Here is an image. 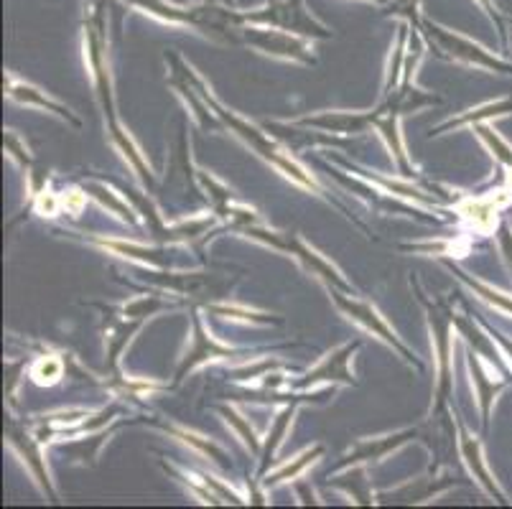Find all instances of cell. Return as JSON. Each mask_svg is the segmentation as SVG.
I'll return each mask as SVG.
<instances>
[{"mask_svg":"<svg viewBox=\"0 0 512 509\" xmlns=\"http://www.w3.org/2000/svg\"><path fill=\"white\" fill-rule=\"evenodd\" d=\"M181 69H184L186 79H189V82H192L194 87H197L199 97H202V100L207 102L209 107H212V110H214V115H217V118H220L222 123H225L227 128L232 130V133H237V135H240L242 140H245V143H250V146H253L255 151H258L260 156L265 158V161H271L273 166H276L278 171H281V174L286 176V179L296 181V184H299V186H304V189H316L314 179H311V176L306 174V171H304V168L299 166V163H296V161H291V156H286V153H283L281 148H278L276 143H273L271 138H265V133H260V130L255 128V125L245 123V120H242V118H237L235 112H232V110H227V107H222L220 102L214 100V97L209 95V90H207V87H204V82H202V79H197V77H194V72H192V69L186 67V64H184V59H181Z\"/></svg>","mask_w":512,"mask_h":509,"instance_id":"6da1fadb","label":"cell"},{"mask_svg":"<svg viewBox=\"0 0 512 509\" xmlns=\"http://www.w3.org/2000/svg\"><path fill=\"white\" fill-rule=\"evenodd\" d=\"M245 23H258V26H271L288 31V34L306 36V39H332V31L321 26L309 11L304 0H268V6L260 11L242 13Z\"/></svg>","mask_w":512,"mask_h":509,"instance_id":"7a4b0ae2","label":"cell"},{"mask_svg":"<svg viewBox=\"0 0 512 509\" xmlns=\"http://www.w3.org/2000/svg\"><path fill=\"white\" fill-rule=\"evenodd\" d=\"M240 232L245 237H253V240L263 242V245H271V247H276V250H283V252H291V255H296V258L304 263L306 270H311L314 275H319V278L327 280L329 286L342 288L344 293L352 291V286H349L347 280L342 278V273H339V270L334 268V265L329 263L324 255H319L314 247L306 245V242L301 240L299 235H281V232H268V230H263L260 224L240 227Z\"/></svg>","mask_w":512,"mask_h":509,"instance_id":"3957f363","label":"cell"},{"mask_svg":"<svg viewBox=\"0 0 512 509\" xmlns=\"http://www.w3.org/2000/svg\"><path fill=\"white\" fill-rule=\"evenodd\" d=\"M423 34L431 39V44L436 49H441V54L446 59H456V62H464V64H474V67H482V69H490V72H505L512 74V64L502 62L497 56H492L490 51L484 49V46L474 44V41L464 39V36L454 34L449 28L439 26V23H431V21H421Z\"/></svg>","mask_w":512,"mask_h":509,"instance_id":"277c9868","label":"cell"},{"mask_svg":"<svg viewBox=\"0 0 512 509\" xmlns=\"http://www.w3.org/2000/svg\"><path fill=\"white\" fill-rule=\"evenodd\" d=\"M240 44H248L253 49L263 51L268 56H278V59H291V62L301 64H316L311 46L296 34H288L281 28L258 26V23H245L240 26Z\"/></svg>","mask_w":512,"mask_h":509,"instance_id":"5b68a950","label":"cell"},{"mask_svg":"<svg viewBox=\"0 0 512 509\" xmlns=\"http://www.w3.org/2000/svg\"><path fill=\"white\" fill-rule=\"evenodd\" d=\"M428 324L434 331V347H436V362H439V385H436V413H444V408L451 400V354H454V344H451V329H454V316L444 308H431L428 311Z\"/></svg>","mask_w":512,"mask_h":509,"instance_id":"8992f818","label":"cell"},{"mask_svg":"<svg viewBox=\"0 0 512 509\" xmlns=\"http://www.w3.org/2000/svg\"><path fill=\"white\" fill-rule=\"evenodd\" d=\"M334 303H337V308L342 311L347 319L357 321V324L362 326V329L372 331V334L377 336V339H383L385 344H390V347L395 349V352L400 354V357H406L408 362H413L416 367H421V364L416 362V357H413L411 349L406 347V344L400 342L398 334H395L393 329H390L388 324H385V319L380 314H377V308L370 306V303L365 301H355V298H349L347 293H334Z\"/></svg>","mask_w":512,"mask_h":509,"instance_id":"52a82bcc","label":"cell"},{"mask_svg":"<svg viewBox=\"0 0 512 509\" xmlns=\"http://www.w3.org/2000/svg\"><path fill=\"white\" fill-rule=\"evenodd\" d=\"M357 349H360V342L344 344V347L337 349V352L327 354V357L316 364L314 370L306 372L304 380L296 382V387H311V385H319V382H342V385H355V375L349 372V359H352V354H355Z\"/></svg>","mask_w":512,"mask_h":509,"instance_id":"ba28073f","label":"cell"},{"mask_svg":"<svg viewBox=\"0 0 512 509\" xmlns=\"http://www.w3.org/2000/svg\"><path fill=\"white\" fill-rule=\"evenodd\" d=\"M194 344L192 349L186 352L184 362H181L179 372H176V382L184 380L186 372L194 370V367H199L202 362H209V359H220V357H235V349L230 347H222V344H217L212 339V336L204 331V324H202V316L194 311Z\"/></svg>","mask_w":512,"mask_h":509,"instance_id":"9c48e42d","label":"cell"},{"mask_svg":"<svg viewBox=\"0 0 512 509\" xmlns=\"http://www.w3.org/2000/svg\"><path fill=\"white\" fill-rule=\"evenodd\" d=\"M8 441H11V446L23 456V461L29 464L31 474L36 476V482L41 484L44 494H49V499L54 502V499H57V492H54V487H51L49 471H46L44 454H41L39 441H36L31 433H26L23 428H18V426H8Z\"/></svg>","mask_w":512,"mask_h":509,"instance_id":"30bf717a","label":"cell"},{"mask_svg":"<svg viewBox=\"0 0 512 509\" xmlns=\"http://www.w3.org/2000/svg\"><path fill=\"white\" fill-rule=\"evenodd\" d=\"M299 125L304 128H321L327 133H365L367 128H375V110L372 112H321L314 118H301Z\"/></svg>","mask_w":512,"mask_h":509,"instance_id":"8fae6325","label":"cell"},{"mask_svg":"<svg viewBox=\"0 0 512 509\" xmlns=\"http://www.w3.org/2000/svg\"><path fill=\"white\" fill-rule=\"evenodd\" d=\"M416 438V431H403V433H395V436H383V438H367V441H357L355 448L334 466V471L344 469V466H355L362 464V461H380L395 451L398 446H403L406 441Z\"/></svg>","mask_w":512,"mask_h":509,"instance_id":"7c38bea8","label":"cell"},{"mask_svg":"<svg viewBox=\"0 0 512 509\" xmlns=\"http://www.w3.org/2000/svg\"><path fill=\"white\" fill-rule=\"evenodd\" d=\"M6 95L11 97V100L21 102V105H31V107H39V110H46V112H54V115H59L62 120H67V123H72L74 128H79V120L74 118L72 110L69 107H64L62 102L51 100V97H46L44 92L36 90L34 84H23V82H16L13 77H8L6 82Z\"/></svg>","mask_w":512,"mask_h":509,"instance_id":"4fadbf2b","label":"cell"},{"mask_svg":"<svg viewBox=\"0 0 512 509\" xmlns=\"http://www.w3.org/2000/svg\"><path fill=\"white\" fill-rule=\"evenodd\" d=\"M398 120H400L398 112L390 110L385 102L380 107H375V128L383 133L385 143H388V148L393 151V156H395V161H398L403 176H411V166H408L406 148H403V140H400V133H398Z\"/></svg>","mask_w":512,"mask_h":509,"instance_id":"5bb4252c","label":"cell"},{"mask_svg":"<svg viewBox=\"0 0 512 509\" xmlns=\"http://www.w3.org/2000/svg\"><path fill=\"white\" fill-rule=\"evenodd\" d=\"M107 128H110V140H113L115 148H118V151L123 153L125 161H128L130 166H133V171H136V174L141 176L143 186L153 189V171H151V166H148V163H146V158H143L141 148H138L136 143H133V138H130V135L125 133L123 128H120V123H110V125H107Z\"/></svg>","mask_w":512,"mask_h":509,"instance_id":"9a60e30c","label":"cell"},{"mask_svg":"<svg viewBox=\"0 0 512 509\" xmlns=\"http://www.w3.org/2000/svg\"><path fill=\"white\" fill-rule=\"evenodd\" d=\"M459 448H462V456H464V461H467L469 469H472V474L477 476V482L482 484V487L487 489V492H490L497 502H502L500 489H497L495 479H492L490 469H487V464H484V459H482V448H479V443L474 441V438L469 436L464 428H462V436H459Z\"/></svg>","mask_w":512,"mask_h":509,"instance_id":"2e32d148","label":"cell"},{"mask_svg":"<svg viewBox=\"0 0 512 509\" xmlns=\"http://www.w3.org/2000/svg\"><path fill=\"white\" fill-rule=\"evenodd\" d=\"M100 245L107 247V250L118 252V255H123V258L141 260V263L158 265V268H171V265H174L171 252L164 250V247H141V245H128V242H113V240H100Z\"/></svg>","mask_w":512,"mask_h":509,"instance_id":"e0dca14e","label":"cell"},{"mask_svg":"<svg viewBox=\"0 0 512 509\" xmlns=\"http://www.w3.org/2000/svg\"><path fill=\"white\" fill-rule=\"evenodd\" d=\"M291 420H293V405L291 408H283L281 413H278L271 433H268V438H265L263 451H260V476H265L268 474V469H271L273 459H276L278 446L283 443V438H286V433H288V426H291Z\"/></svg>","mask_w":512,"mask_h":509,"instance_id":"ac0fdd59","label":"cell"},{"mask_svg":"<svg viewBox=\"0 0 512 509\" xmlns=\"http://www.w3.org/2000/svg\"><path fill=\"white\" fill-rule=\"evenodd\" d=\"M505 112H512V100H505V102H495V105H484V107H477V110H469L464 112V115H459V118H451L446 120V123H441L439 128L431 130V135H439L444 133V130L449 128H459V125H469V123H482V120L487 118H497V115H505Z\"/></svg>","mask_w":512,"mask_h":509,"instance_id":"d6986e66","label":"cell"},{"mask_svg":"<svg viewBox=\"0 0 512 509\" xmlns=\"http://www.w3.org/2000/svg\"><path fill=\"white\" fill-rule=\"evenodd\" d=\"M477 354H469V372H472V382L474 387H477V395H479V405H482V418H484V426L490 423V405L492 400H495V395L500 392L502 382H490L487 380V375L482 372V367H479Z\"/></svg>","mask_w":512,"mask_h":509,"instance_id":"ffe728a7","label":"cell"},{"mask_svg":"<svg viewBox=\"0 0 512 509\" xmlns=\"http://www.w3.org/2000/svg\"><path fill=\"white\" fill-rule=\"evenodd\" d=\"M166 431H171L174 433L176 438H181V441L186 443V446H192L194 451H199V454H204V456H209V459L212 461H217V464L220 466H230V456L225 454V451H222L220 446H217V443H212L209 441V438H204V436H199V433H192V431H184V428H174V426H164Z\"/></svg>","mask_w":512,"mask_h":509,"instance_id":"44dd1931","label":"cell"},{"mask_svg":"<svg viewBox=\"0 0 512 509\" xmlns=\"http://www.w3.org/2000/svg\"><path fill=\"white\" fill-rule=\"evenodd\" d=\"M324 454V446H314L309 448V451H304L301 456H296V459L291 461V464L281 466V469L276 471V474H268V479H265V487H278V484L288 482V479H296V476L301 474V471L306 469L309 464H314L319 456Z\"/></svg>","mask_w":512,"mask_h":509,"instance_id":"7402d4cb","label":"cell"},{"mask_svg":"<svg viewBox=\"0 0 512 509\" xmlns=\"http://www.w3.org/2000/svg\"><path fill=\"white\" fill-rule=\"evenodd\" d=\"M85 191L90 196H95V199L102 204V207L110 209V212H113V214H118V217L125 219V222H128V224H136L138 222L136 214H133V209H130L128 204L120 202V196L113 194V191L107 189V186H102V184H85Z\"/></svg>","mask_w":512,"mask_h":509,"instance_id":"603a6c76","label":"cell"},{"mask_svg":"<svg viewBox=\"0 0 512 509\" xmlns=\"http://www.w3.org/2000/svg\"><path fill=\"white\" fill-rule=\"evenodd\" d=\"M217 410H220L222 418L227 420V426L235 428V433L242 438V443H245V446L250 448V454L260 456V451H263V443H260V438L255 436V431H253V428H250L248 420L242 418V415L237 413V410L227 408V405H220V408H217Z\"/></svg>","mask_w":512,"mask_h":509,"instance_id":"cb8c5ba5","label":"cell"},{"mask_svg":"<svg viewBox=\"0 0 512 509\" xmlns=\"http://www.w3.org/2000/svg\"><path fill=\"white\" fill-rule=\"evenodd\" d=\"M451 270H454V273L459 275V278H462L464 283H467V286L472 288L474 293H477V296H482L484 301L492 303V306H497V308H500V311H507V314H512V298H507L505 293L495 291V288L484 286V283H479V280H474L472 275H467V273H464V270L454 268V265H451Z\"/></svg>","mask_w":512,"mask_h":509,"instance_id":"d4e9b609","label":"cell"},{"mask_svg":"<svg viewBox=\"0 0 512 509\" xmlns=\"http://www.w3.org/2000/svg\"><path fill=\"white\" fill-rule=\"evenodd\" d=\"M207 311L232 321H245V324H281V319H273L268 314H258V311H248V308L240 306H207Z\"/></svg>","mask_w":512,"mask_h":509,"instance_id":"484cf974","label":"cell"},{"mask_svg":"<svg viewBox=\"0 0 512 509\" xmlns=\"http://www.w3.org/2000/svg\"><path fill=\"white\" fill-rule=\"evenodd\" d=\"M146 280H153V283H158V286L169 288V291H179V293H192L197 291L199 283H202V278H199L197 273H161V275H151Z\"/></svg>","mask_w":512,"mask_h":509,"instance_id":"4316f807","label":"cell"},{"mask_svg":"<svg viewBox=\"0 0 512 509\" xmlns=\"http://www.w3.org/2000/svg\"><path fill=\"white\" fill-rule=\"evenodd\" d=\"M334 487H339V489H344L347 494H352V497H355L360 504H372V494H370V487H367L365 469L349 471L347 479H337V482H334Z\"/></svg>","mask_w":512,"mask_h":509,"instance_id":"83f0119b","label":"cell"},{"mask_svg":"<svg viewBox=\"0 0 512 509\" xmlns=\"http://www.w3.org/2000/svg\"><path fill=\"white\" fill-rule=\"evenodd\" d=\"M406 46H408V23H400V34H398V44H395L393 59H390V72H388V82H385V92H390L398 84L400 72H403V62H406Z\"/></svg>","mask_w":512,"mask_h":509,"instance_id":"f1b7e54d","label":"cell"},{"mask_svg":"<svg viewBox=\"0 0 512 509\" xmlns=\"http://www.w3.org/2000/svg\"><path fill=\"white\" fill-rule=\"evenodd\" d=\"M456 326H459V334H462L464 339H467V342L472 344V347L477 349L479 354H487V359H490V362H495V367H502L500 357H497L495 349L490 347V339H487V336H484L482 331L474 329V326L469 324V321H456Z\"/></svg>","mask_w":512,"mask_h":509,"instance_id":"f546056e","label":"cell"},{"mask_svg":"<svg viewBox=\"0 0 512 509\" xmlns=\"http://www.w3.org/2000/svg\"><path fill=\"white\" fill-rule=\"evenodd\" d=\"M474 130H477L479 138H482L484 143L490 146V151L495 153L497 161L505 163V166H512V148L507 146V143L500 138V135H497V130H492L490 125H484V123L474 125Z\"/></svg>","mask_w":512,"mask_h":509,"instance_id":"4dcf8cb0","label":"cell"},{"mask_svg":"<svg viewBox=\"0 0 512 509\" xmlns=\"http://www.w3.org/2000/svg\"><path fill=\"white\" fill-rule=\"evenodd\" d=\"M64 370V362L59 357H41L34 367V380L39 385H46V382H57L62 377Z\"/></svg>","mask_w":512,"mask_h":509,"instance_id":"1f68e13d","label":"cell"},{"mask_svg":"<svg viewBox=\"0 0 512 509\" xmlns=\"http://www.w3.org/2000/svg\"><path fill=\"white\" fill-rule=\"evenodd\" d=\"M161 308H164V301H158V298H138V301H133L130 306L123 308V316L125 319L143 321L148 319V316L156 314V311H161Z\"/></svg>","mask_w":512,"mask_h":509,"instance_id":"d6a6232c","label":"cell"},{"mask_svg":"<svg viewBox=\"0 0 512 509\" xmlns=\"http://www.w3.org/2000/svg\"><path fill=\"white\" fill-rule=\"evenodd\" d=\"M421 0H390L388 3V13L390 16H403L408 23L413 26H421Z\"/></svg>","mask_w":512,"mask_h":509,"instance_id":"836d02e7","label":"cell"},{"mask_svg":"<svg viewBox=\"0 0 512 509\" xmlns=\"http://www.w3.org/2000/svg\"><path fill=\"white\" fill-rule=\"evenodd\" d=\"M3 146H6V151L11 153L13 158H16L18 163H21V166H31V156H29V148H23V143H21V138H18L16 133H11V130H8L6 135H3Z\"/></svg>","mask_w":512,"mask_h":509,"instance_id":"e575fe53","label":"cell"},{"mask_svg":"<svg viewBox=\"0 0 512 509\" xmlns=\"http://www.w3.org/2000/svg\"><path fill=\"white\" fill-rule=\"evenodd\" d=\"M273 367H278V364L271 362V359H265V362L255 364V367H245V370H237L235 377H237V380H250V377L263 375L265 370H273Z\"/></svg>","mask_w":512,"mask_h":509,"instance_id":"d590c367","label":"cell"},{"mask_svg":"<svg viewBox=\"0 0 512 509\" xmlns=\"http://www.w3.org/2000/svg\"><path fill=\"white\" fill-rule=\"evenodd\" d=\"M500 245H502V252H505L507 263H510L512 268V235L507 227H500Z\"/></svg>","mask_w":512,"mask_h":509,"instance_id":"8d00e7d4","label":"cell"},{"mask_svg":"<svg viewBox=\"0 0 512 509\" xmlns=\"http://www.w3.org/2000/svg\"><path fill=\"white\" fill-rule=\"evenodd\" d=\"M477 3H479V6H482V8H484V11L490 13V18H495V21H497V23H500V18H497V8H495V6H492V0H477Z\"/></svg>","mask_w":512,"mask_h":509,"instance_id":"74e56055","label":"cell"},{"mask_svg":"<svg viewBox=\"0 0 512 509\" xmlns=\"http://www.w3.org/2000/svg\"><path fill=\"white\" fill-rule=\"evenodd\" d=\"M299 494H301V497H304V499H301V502H304V504H316L314 494H309V492H306V487H304V484H301V487H299Z\"/></svg>","mask_w":512,"mask_h":509,"instance_id":"f35d334b","label":"cell"},{"mask_svg":"<svg viewBox=\"0 0 512 509\" xmlns=\"http://www.w3.org/2000/svg\"><path fill=\"white\" fill-rule=\"evenodd\" d=\"M204 3H212V6H230V8H235V0H204Z\"/></svg>","mask_w":512,"mask_h":509,"instance_id":"ab89813d","label":"cell"},{"mask_svg":"<svg viewBox=\"0 0 512 509\" xmlns=\"http://www.w3.org/2000/svg\"><path fill=\"white\" fill-rule=\"evenodd\" d=\"M500 342H502V347H505V349H507V352H510V357H512V344H510V342H507V339H500Z\"/></svg>","mask_w":512,"mask_h":509,"instance_id":"60d3db41","label":"cell"},{"mask_svg":"<svg viewBox=\"0 0 512 509\" xmlns=\"http://www.w3.org/2000/svg\"><path fill=\"white\" fill-rule=\"evenodd\" d=\"M370 3H375V6H388L390 0H370Z\"/></svg>","mask_w":512,"mask_h":509,"instance_id":"b9f144b4","label":"cell"}]
</instances>
